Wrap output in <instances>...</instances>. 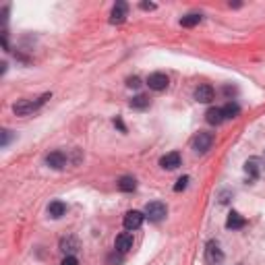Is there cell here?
Listing matches in <instances>:
<instances>
[{
	"instance_id": "1",
	"label": "cell",
	"mask_w": 265,
	"mask_h": 265,
	"mask_svg": "<svg viewBox=\"0 0 265 265\" xmlns=\"http://www.w3.org/2000/svg\"><path fill=\"white\" fill-rule=\"evenodd\" d=\"M48 100H50V94H44V96H40L38 100H21L19 104H15V106H13V110H15L17 116H29L31 112L40 110Z\"/></svg>"
},
{
	"instance_id": "2",
	"label": "cell",
	"mask_w": 265,
	"mask_h": 265,
	"mask_svg": "<svg viewBox=\"0 0 265 265\" xmlns=\"http://www.w3.org/2000/svg\"><path fill=\"white\" fill-rule=\"evenodd\" d=\"M244 172L249 176V181H257V179H263L265 176V162L261 157H249L244 162Z\"/></svg>"
},
{
	"instance_id": "3",
	"label": "cell",
	"mask_w": 265,
	"mask_h": 265,
	"mask_svg": "<svg viewBox=\"0 0 265 265\" xmlns=\"http://www.w3.org/2000/svg\"><path fill=\"white\" fill-rule=\"evenodd\" d=\"M166 205L162 203V201H151V203H147L145 205V218L149 220V222H162L164 218H166Z\"/></svg>"
},
{
	"instance_id": "4",
	"label": "cell",
	"mask_w": 265,
	"mask_h": 265,
	"mask_svg": "<svg viewBox=\"0 0 265 265\" xmlns=\"http://www.w3.org/2000/svg\"><path fill=\"white\" fill-rule=\"evenodd\" d=\"M191 145H193V149H195V151H199V153H205L207 149H211V145H214V135H211V133H205V131H201V133H197L195 137H193Z\"/></svg>"
},
{
	"instance_id": "5",
	"label": "cell",
	"mask_w": 265,
	"mask_h": 265,
	"mask_svg": "<svg viewBox=\"0 0 265 265\" xmlns=\"http://www.w3.org/2000/svg\"><path fill=\"white\" fill-rule=\"evenodd\" d=\"M205 261H207L209 265H220V263L224 261V253H222L220 244H218L216 240L207 242V249H205Z\"/></svg>"
},
{
	"instance_id": "6",
	"label": "cell",
	"mask_w": 265,
	"mask_h": 265,
	"mask_svg": "<svg viewBox=\"0 0 265 265\" xmlns=\"http://www.w3.org/2000/svg\"><path fill=\"white\" fill-rule=\"evenodd\" d=\"M143 220H145V214H141V211L133 209V211H127V214H125L122 224H125L127 230H137V228L143 226Z\"/></svg>"
},
{
	"instance_id": "7",
	"label": "cell",
	"mask_w": 265,
	"mask_h": 265,
	"mask_svg": "<svg viewBox=\"0 0 265 265\" xmlns=\"http://www.w3.org/2000/svg\"><path fill=\"white\" fill-rule=\"evenodd\" d=\"M168 83H170V79L164 73H151L147 77V85H149V90H153V92H164L168 87Z\"/></svg>"
},
{
	"instance_id": "8",
	"label": "cell",
	"mask_w": 265,
	"mask_h": 265,
	"mask_svg": "<svg viewBox=\"0 0 265 265\" xmlns=\"http://www.w3.org/2000/svg\"><path fill=\"white\" fill-rule=\"evenodd\" d=\"M46 164L52 168V170H62L66 166V155L62 151H52L46 155Z\"/></svg>"
},
{
	"instance_id": "9",
	"label": "cell",
	"mask_w": 265,
	"mask_h": 265,
	"mask_svg": "<svg viewBox=\"0 0 265 265\" xmlns=\"http://www.w3.org/2000/svg\"><path fill=\"white\" fill-rule=\"evenodd\" d=\"M127 13H129V7L125 3H116L114 9H112V13H110V23H114V25L125 23Z\"/></svg>"
},
{
	"instance_id": "10",
	"label": "cell",
	"mask_w": 265,
	"mask_h": 265,
	"mask_svg": "<svg viewBox=\"0 0 265 265\" xmlns=\"http://www.w3.org/2000/svg\"><path fill=\"white\" fill-rule=\"evenodd\" d=\"M114 249L118 253H127L133 249V234L131 232H122L116 236V242H114Z\"/></svg>"
},
{
	"instance_id": "11",
	"label": "cell",
	"mask_w": 265,
	"mask_h": 265,
	"mask_svg": "<svg viewBox=\"0 0 265 265\" xmlns=\"http://www.w3.org/2000/svg\"><path fill=\"white\" fill-rule=\"evenodd\" d=\"M214 87L211 85H207V83H203V85H199L197 90H195V100L197 102H201V104H209L211 100H214Z\"/></svg>"
},
{
	"instance_id": "12",
	"label": "cell",
	"mask_w": 265,
	"mask_h": 265,
	"mask_svg": "<svg viewBox=\"0 0 265 265\" xmlns=\"http://www.w3.org/2000/svg\"><path fill=\"white\" fill-rule=\"evenodd\" d=\"M160 166H162L164 170H176V168L181 166V153H179V151L166 153L162 160H160Z\"/></svg>"
},
{
	"instance_id": "13",
	"label": "cell",
	"mask_w": 265,
	"mask_h": 265,
	"mask_svg": "<svg viewBox=\"0 0 265 265\" xmlns=\"http://www.w3.org/2000/svg\"><path fill=\"white\" fill-rule=\"evenodd\" d=\"M244 224H246V220L238 214V211H232V214L228 216V220H226L228 230H240V228H244Z\"/></svg>"
},
{
	"instance_id": "14",
	"label": "cell",
	"mask_w": 265,
	"mask_h": 265,
	"mask_svg": "<svg viewBox=\"0 0 265 265\" xmlns=\"http://www.w3.org/2000/svg\"><path fill=\"white\" fill-rule=\"evenodd\" d=\"M205 120L209 122V125H222V122L226 120L224 110H222V108H209V110L205 112Z\"/></svg>"
},
{
	"instance_id": "15",
	"label": "cell",
	"mask_w": 265,
	"mask_h": 265,
	"mask_svg": "<svg viewBox=\"0 0 265 265\" xmlns=\"http://www.w3.org/2000/svg\"><path fill=\"white\" fill-rule=\"evenodd\" d=\"M48 214H50V218L58 220V218H62V216L66 214V205H64L62 201H52V203L48 205Z\"/></svg>"
},
{
	"instance_id": "16",
	"label": "cell",
	"mask_w": 265,
	"mask_h": 265,
	"mask_svg": "<svg viewBox=\"0 0 265 265\" xmlns=\"http://www.w3.org/2000/svg\"><path fill=\"white\" fill-rule=\"evenodd\" d=\"M118 189L122 193H133L137 189V181L133 179V176H122V179L118 181Z\"/></svg>"
},
{
	"instance_id": "17",
	"label": "cell",
	"mask_w": 265,
	"mask_h": 265,
	"mask_svg": "<svg viewBox=\"0 0 265 265\" xmlns=\"http://www.w3.org/2000/svg\"><path fill=\"white\" fill-rule=\"evenodd\" d=\"M60 249L66 253V255H73L77 249H79V242L73 238V236H68V238H62L60 240Z\"/></svg>"
},
{
	"instance_id": "18",
	"label": "cell",
	"mask_w": 265,
	"mask_h": 265,
	"mask_svg": "<svg viewBox=\"0 0 265 265\" xmlns=\"http://www.w3.org/2000/svg\"><path fill=\"white\" fill-rule=\"evenodd\" d=\"M222 110H224L226 120H228V118H236V116L240 114V108H238V104H236V102H228Z\"/></svg>"
},
{
	"instance_id": "19",
	"label": "cell",
	"mask_w": 265,
	"mask_h": 265,
	"mask_svg": "<svg viewBox=\"0 0 265 265\" xmlns=\"http://www.w3.org/2000/svg\"><path fill=\"white\" fill-rule=\"evenodd\" d=\"M199 21H201V15L191 13V15H185V17H183V19H181V25H183V27H195V25H199Z\"/></svg>"
},
{
	"instance_id": "20",
	"label": "cell",
	"mask_w": 265,
	"mask_h": 265,
	"mask_svg": "<svg viewBox=\"0 0 265 265\" xmlns=\"http://www.w3.org/2000/svg\"><path fill=\"white\" fill-rule=\"evenodd\" d=\"M149 106V98L147 96H135L131 100V108H137V110H143Z\"/></svg>"
},
{
	"instance_id": "21",
	"label": "cell",
	"mask_w": 265,
	"mask_h": 265,
	"mask_svg": "<svg viewBox=\"0 0 265 265\" xmlns=\"http://www.w3.org/2000/svg\"><path fill=\"white\" fill-rule=\"evenodd\" d=\"M120 263H122V253H118L114 249V253L108 255V265H120Z\"/></svg>"
},
{
	"instance_id": "22",
	"label": "cell",
	"mask_w": 265,
	"mask_h": 265,
	"mask_svg": "<svg viewBox=\"0 0 265 265\" xmlns=\"http://www.w3.org/2000/svg\"><path fill=\"white\" fill-rule=\"evenodd\" d=\"M187 185H189V176H183V179L176 181L174 191H176V193H181V191H185V189H187Z\"/></svg>"
},
{
	"instance_id": "23",
	"label": "cell",
	"mask_w": 265,
	"mask_h": 265,
	"mask_svg": "<svg viewBox=\"0 0 265 265\" xmlns=\"http://www.w3.org/2000/svg\"><path fill=\"white\" fill-rule=\"evenodd\" d=\"M60 265H79V261H77V257L75 255H66L64 259H62V263Z\"/></svg>"
},
{
	"instance_id": "24",
	"label": "cell",
	"mask_w": 265,
	"mask_h": 265,
	"mask_svg": "<svg viewBox=\"0 0 265 265\" xmlns=\"http://www.w3.org/2000/svg\"><path fill=\"white\" fill-rule=\"evenodd\" d=\"M127 85H129V87H139L141 81H139V77H131V79L127 81Z\"/></svg>"
},
{
	"instance_id": "25",
	"label": "cell",
	"mask_w": 265,
	"mask_h": 265,
	"mask_svg": "<svg viewBox=\"0 0 265 265\" xmlns=\"http://www.w3.org/2000/svg\"><path fill=\"white\" fill-rule=\"evenodd\" d=\"M141 9H143V11H153L155 5L153 3H141Z\"/></svg>"
}]
</instances>
